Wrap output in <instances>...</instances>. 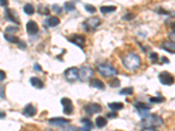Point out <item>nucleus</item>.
<instances>
[{"instance_id": "obj_29", "label": "nucleus", "mask_w": 175, "mask_h": 131, "mask_svg": "<svg viewBox=\"0 0 175 131\" xmlns=\"http://www.w3.org/2000/svg\"><path fill=\"white\" fill-rule=\"evenodd\" d=\"M164 101L165 98L162 96H156V97H150L149 98V101L151 103H161Z\"/></svg>"}, {"instance_id": "obj_26", "label": "nucleus", "mask_w": 175, "mask_h": 131, "mask_svg": "<svg viewBox=\"0 0 175 131\" xmlns=\"http://www.w3.org/2000/svg\"><path fill=\"white\" fill-rule=\"evenodd\" d=\"M132 93H133L132 87H124L119 91V94H121V95H130Z\"/></svg>"}, {"instance_id": "obj_46", "label": "nucleus", "mask_w": 175, "mask_h": 131, "mask_svg": "<svg viewBox=\"0 0 175 131\" xmlns=\"http://www.w3.org/2000/svg\"><path fill=\"white\" fill-rule=\"evenodd\" d=\"M79 131H90V129H88V128H86V127H83V128H81Z\"/></svg>"}, {"instance_id": "obj_43", "label": "nucleus", "mask_w": 175, "mask_h": 131, "mask_svg": "<svg viewBox=\"0 0 175 131\" xmlns=\"http://www.w3.org/2000/svg\"><path fill=\"white\" fill-rule=\"evenodd\" d=\"M0 73H1V78H0V81H4V79L6 78V74H5V72L1 71V72H0Z\"/></svg>"}, {"instance_id": "obj_41", "label": "nucleus", "mask_w": 175, "mask_h": 131, "mask_svg": "<svg viewBox=\"0 0 175 131\" xmlns=\"http://www.w3.org/2000/svg\"><path fill=\"white\" fill-rule=\"evenodd\" d=\"M8 6V0H1V6L6 7Z\"/></svg>"}, {"instance_id": "obj_39", "label": "nucleus", "mask_w": 175, "mask_h": 131, "mask_svg": "<svg viewBox=\"0 0 175 131\" xmlns=\"http://www.w3.org/2000/svg\"><path fill=\"white\" fill-rule=\"evenodd\" d=\"M141 131H158L156 129V128H144Z\"/></svg>"}, {"instance_id": "obj_9", "label": "nucleus", "mask_w": 175, "mask_h": 131, "mask_svg": "<svg viewBox=\"0 0 175 131\" xmlns=\"http://www.w3.org/2000/svg\"><path fill=\"white\" fill-rule=\"evenodd\" d=\"M83 110L88 115H94L102 111V106L98 103H88L83 106Z\"/></svg>"}, {"instance_id": "obj_6", "label": "nucleus", "mask_w": 175, "mask_h": 131, "mask_svg": "<svg viewBox=\"0 0 175 131\" xmlns=\"http://www.w3.org/2000/svg\"><path fill=\"white\" fill-rule=\"evenodd\" d=\"M93 76H94V70L89 66H84L80 69L79 79L81 81H88L91 80Z\"/></svg>"}, {"instance_id": "obj_25", "label": "nucleus", "mask_w": 175, "mask_h": 131, "mask_svg": "<svg viewBox=\"0 0 175 131\" xmlns=\"http://www.w3.org/2000/svg\"><path fill=\"white\" fill-rule=\"evenodd\" d=\"M81 122L84 125V127L88 128V129H91L94 127L93 123H92V121H91L89 119H88L87 117H83V118H82Z\"/></svg>"}, {"instance_id": "obj_21", "label": "nucleus", "mask_w": 175, "mask_h": 131, "mask_svg": "<svg viewBox=\"0 0 175 131\" xmlns=\"http://www.w3.org/2000/svg\"><path fill=\"white\" fill-rule=\"evenodd\" d=\"M117 10V6H104L100 7V11L102 14H107V13H111Z\"/></svg>"}, {"instance_id": "obj_11", "label": "nucleus", "mask_w": 175, "mask_h": 131, "mask_svg": "<svg viewBox=\"0 0 175 131\" xmlns=\"http://www.w3.org/2000/svg\"><path fill=\"white\" fill-rule=\"evenodd\" d=\"M135 109H137L138 115H140L141 117H144V116L148 115V111L151 109V106L149 104L137 101L135 103Z\"/></svg>"}, {"instance_id": "obj_38", "label": "nucleus", "mask_w": 175, "mask_h": 131, "mask_svg": "<svg viewBox=\"0 0 175 131\" xmlns=\"http://www.w3.org/2000/svg\"><path fill=\"white\" fill-rule=\"evenodd\" d=\"M34 70H36V71H42V69H41V66H40L39 64H34Z\"/></svg>"}, {"instance_id": "obj_44", "label": "nucleus", "mask_w": 175, "mask_h": 131, "mask_svg": "<svg viewBox=\"0 0 175 131\" xmlns=\"http://www.w3.org/2000/svg\"><path fill=\"white\" fill-rule=\"evenodd\" d=\"M171 29H172L173 33H175V22H173V23L171 24Z\"/></svg>"}, {"instance_id": "obj_28", "label": "nucleus", "mask_w": 175, "mask_h": 131, "mask_svg": "<svg viewBox=\"0 0 175 131\" xmlns=\"http://www.w3.org/2000/svg\"><path fill=\"white\" fill-rule=\"evenodd\" d=\"M63 7H64V9L67 11H72L75 10V6L72 2H66V3H64Z\"/></svg>"}, {"instance_id": "obj_1", "label": "nucleus", "mask_w": 175, "mask_h": 131, "mask_svg": "<svg viewBox=\"0 0 175 131\" xmlns=\"http://www.w3.org/2000/svg\"><path fill=\"white\" fill-rule=\"evenodd\" d=\"M122 63L127 70L135 71L141 65V59L135 53H128L123 56Z\"/></svg>"}, {"instance_id": "obj_8", "label": "nucleus", "mask_w": 175, "mask_h": 131, "mask_svg": "<svg viewBox=\"0 0 175 131\" xmlns=\"http://www.w3.org/2000/svg\"><path fill=\"white\" fill-rule=\"evenodd\" d=\"M68 41L82 49L85 46L86 38H85L84 36L82 35V34H73V35H71V36L68 38Z\"/></svg>"}, {"instance_id": "obj_36", "label": "nucleus", "mask_w": 175, "mask_h": 131, "mask_svg": "<svg viewBox=\"0 0 175 131\" xmlns=\"http://www.w3.org/2000/svg\"><path fill=\"white\" fill-rule=\"evenodd\" d=\"M52 9L55 11V12H57V13H61V12H62V8L58 6V5H56V4L52 6Z\"/></svg>"}, {"instance_id": "obj_42", "label": "nucleus", "mask_w": 175, "mask_h": 131, "mask_svg": "<svg viewBox=\"0 0 175 131\" xmlns=\"http://www.w3.org/2000/svg\"><path fill=\"white\" fill-rule=\"evenodd\" d=\"M161 61H162V63H165V64H168V63H169V60H167L166 57H162V58H161Z\"/></svg>"}, {"instance_id": "obj_45", "label": "nucleus", "mask_w": 175, "mask_h": 131, "mask_svg": "<svg viewBox=\"0 0 175 131\" xmlns=\"http://www.w3.org/2000/svg\"><path fill=\"white\" fill-rule=\"evenodd\" d=\"M1 99H5V93L3 90V86H1Z\"/></svg>"}, {"instance_id": "obj_27", "label": "nucleus", "mask_w": 175, "mask_h": 131, "mask_svg": "<svg viewBox=\"0 0 175 131\" xmlns=\"http://www.w3.org/2000/svg\"><path fill=\"white\" fill-rule=\"evenodd\" d=\"M38 12L40 13V15H48V14L50 13L48 8L46 7V6H42V5L38 6Z\"/></svg>"}, {"instance_id": "obj_48", "label": "nucleus", "mask_w": 175, "mask_h": 131, "mask_svg": "<svg viewBox=\"0 0 175 131\" xmlns=\"http://www.w3.org/2000/svg\"><path fill=\"white\" fill-rule=\"evenodd\" d=\"M46 131H53V130H51V129H46Z\"/></svg>"}, {"instance_id": "obj_12", "label": "nucleus", "mask_w": 175, "mask_h": 131, "mask_svg": "<svg viewBox=\"0 0 175 131\" xmlns=\"http://www.w3.org/2000/svg\"><path fill=\"white\" fill-rule=\"evenodd\" d=\"M26 33H28L29 35H35L39 32V26L34 20H29L26 26Z\"/></svg>"}, {"instance_id": "obj_13", "label": "nucleus", "mask_w": 175, "mask_h": 131, "mask_svg": "<svg viewBox=\"0 0 175 131\" xmlns=\"http://www.w3.org/2000/svg\"><path fill=\"white\" fill-rule=\"evenodd\" d=\"M69 120H67L65 118L62 117H54V118H51L48 120L49 124L54 126H58V127H65L69 123Z\"/></svg>"}, {"instance_id": "obj_32", "label": "nucleus", "mask_w": 175, "mask_h": 131, "mask_svg": "<svg viewBox=\"0 0 175 131\" xmlns=\"http://www.w3.org/2000/svg\"><path fill=\"white\" fill-rule=\"evenodd\" d=\"M84 7L85 9H86V11H88V12H89V13H94L96 11V7L93 6L92 5H85Z\"/></svg>"}, {"instance_id": "obj_34", "label": "nucleus", "mask_w": 175, "mask_h": 131, "mask_svg": "<svg viewBox=\"0 0 175 131\" xmlns=\"http://www.w3.org/2000/svg\"><path fill=\"white\" fill-rule=\"evenodd\" d=\"M150 59L153 62H155V61H158V55L157 53H155V52H152L151 54H150Z\"/></svg>"}, {"instance_id": "obj_17", "label": "nucleus", "mask_w": 175, "mask_h": 131, "mask_svg": "<svg viewBox=\"0 0 175 131\" xmlns=\"http://www.w3.org/2000/svg\"><path fill=\"white\" fill-rule=\"evenodd\" d=\"M60 18H57V17H50V18H47L45 20L46 26H47L48 27H55L57 26L59 24H60Z\"/></svg>"}, {"instance_id": "obj_40", "label": "nucleus", "mask_w": 175, "mask_h": 131, "mask_svg": "<svg viewBox=\"0 0 175 131\" xmlns=\"http://www.w3.org/2000/svg\"><path fill=\"white\" fill-rule=\"evenodd\" d=\"M169 38L171 39V41H173V43H175V33H172L169 34Z\"/></svg>"}, {"instance_id": "obj_37", "label": "nucleus", "mask_w": 175, "mask_h": 131, "mask_svg": "<svg viewBox=\"0 0 175 131\" xmlns=\"http://www.w3.org/2000/svg\"><path fill=\"white\" fill-rule=\"evenodd\" d=\"M158 13H159V14H163V15H171V14H173V12H171V11H167L166 10L161 9V8L158 10Z\"/></svg>"}, {"instance_id": "obj_3", "label": "nucleus", "mask_w": 175, "mask_h": 131, "mask_svg": "<svg viewBox=\"0 0 175 131\" xmlns=\"http://www.w3.org/2000/svg\"><path fill=\"white\" fill-rule=\"evenodd\" d=\"M97 71L102 76L106 77V78L113 77L117 74V69L111 64H109L108 62L101 63L97 66Z\"/></svg>"}, {"instance_id": "obj_5", "label": "nucleus", "mask_w": 175, "mask_h": 131, "mask_svg": "<svg viewBox=\"0 0 175 131\" xmlns=\"http://www.w3.org/2000/svg\"><path fill=\"white\" fill-rule=\"evenodd\" d=\"M80 70L77 67H69L64 72V76L69 82H74L79 79Z\"/></svg>"}, {"instance_id": "obj_20", "label": "nucleus", "mask_w": 175, "mask_h": 131, "mask_svg": "<svg viewBox=\"0 0 175 131\" xmlns=\"http://www.w3.org/2000/svg\"><path fill=\"white\" fill-rule=\"evenodd\" d=\"M4 38L6 40H7L8 42L12 44H17V46L19 45V43L21 42V40H19V38L11 35V34H8V33H5L4 34Z\"/></svg>"}, {"instance_id": "obj_15", "label": "nucleus", "mask_w": 175, "mask_h": 131, "mask_svg": "<svg viewBox=\"0 0 175 131\" xmlns=\"http://www.w3.org/2000/svg\"><path fill=\"white\" fill-rule=\"evenodd\" d=\"M5 15H6V18L9 21L13 22L15 24H18V15L16 14V12L13 11L12 9H7L6 8L5 10Z\"/></svg>"}, {"instance_id": "obj_16", "label": "nucleus", "mask_w": 175, "mask_h": 131, "mask_svg": "<svg viewBox=\"0 0 175 131\" xmlns=\"http://www.w3.org/2000/svg\"><path fill=\"white\" fill-rule=\"evenodd\" d=\"M160 47L170 54H175V43L173 41H165L160 45Z\"/></svg>"}, {"instance_id": "obj_31", "label": "nucleus", "mask_w": 175, "mask_h": 131, "mask_svg": "<svg viewBox=\"0 0 175 131\" xmlns=\"http://www.w3.org/2000/svg\"><path fill=\"white\" fill-rule=\"evenodd\" d=\"M109 86L111 87H120V81H119L118 79H117V78H114L112 79L110 81H109Z\"/></svg>"}, {"instance_id": "obj_33", "label": "nucleus", "mask_w": 175, "mask_h": 131, "mask_svg": "<svg viewBox=\"0 0 175 131\" xmlns=\"http://www.w3.org/2000/svg\"><path fill=\"white\" fill-rule=\"evenodd\" d=\"M134 18H135V14H133L131 12H128V13H126L124 15L123 18H124V20H132Z\"/></svg>"}, {"instance_id": "obj_35", "label": "nucleus", "mask_w": 175, "mask_h": 131, "mask_svg": "<svg viewBox=\"0 0 175 131\" xmlns=\"http://www.w3.org/2000/svg\"><path fill=\"white\" fill-rule=\"evenodd\" d=\"M106 116H107V118H109V119H113V118H117V115L116 111H113V112H111V113H107V114H106Z\"/></svg>"}, {"instance_id": "obj_7", "label": "nucleus", "mask_w": 175, "mask_h": 131, "mask_svg": "<svg viewBox=\"0 0 175 131\" xmlns=\"http://www.w3.org/2000/svg\"><path fill=\"white\" fill-rule=\"evenodd\" d=\"M158 80L165 86H172L174 83V77L166 71L161 72L158 74Z\"/></svg>"}, {"instance_id": "obj_2", "label": "nucleus", "mask_w": 175, "mask_h": 131, "mask_svg": "<svg viewBox=\"0 0 175 131\" xmlns=\"http://www.w3.org/2000/svg\"><path fill=\"white\" fill-rule=\"evenodd\" d=\"M162 124L163 119L155 114H148L142 117L141 126L143 128H158Z\"/></svg>"}, {"instance_id": "obj_24", "label": "nucleus", "mask_w": 175, "mask_h": 131, "mask_svg": "<svg viewBox=\"0 0 175 131\" xmlns=\"http://www.w3.org/2000/svg\"><path fill=\"white\" fill-rule=\"evenodd\" d=\"M23 11L26 15H33L34 13V8L31 4H26L23 7Z\"/></svg>"}, {"instance_id": "obj_23", "label": "nucleus", "mask_w": 175, "mask_h": 131, "mask_svg": "<svg viewBox=\"0 0 175 131\" xmlns=\"http://www.w3.org/2000/svg\"><path fill=\"white\" fill-rule=\"evenodd\" d=\"M108 107L112 111H118L124 109V104L122 102H110V103H108Z\"/></svg>"}, {"instance_id": "obj_30", "label": "nucleus", "mask_w": 175, "mask_h": 131, "mask_svg": "<svg viewBox=\"0 0 175 131\" xmlns=\"http://www.w3.org/2000/svg\"><path fill=\"white\" fill-rule=\"evenodd\" d=\"M18 30V28L17 26H9L6 28V33H8V34H12L13 33L17 32Z\"/></svg>"}, {"instance_id": "obj_14", "label": "nucleus", "mask_w": 175, "mask_h": 131, "mask_svg": "<svg viewBox=\"0 0 175 131\" xmlns=\"http://www.w3.org/2000/svg\"><path fill=\"white\" fill-rule=\"evenodd\" d=\"M23 115L25 116H27V117H33L34 115H36L37 113V109H35L33 104H27L24 109H23Z\"/></svg>"}, {"instance_id": "obj_22", "label": "nucleus", "mask_w": 175, "mask_h": 131, "mask_svg": "<svg viewBox=\"0 0 175 131\" xmlns=\"http://www.w3.org/2000/svg\"><path fill=\"white\" fill-rule=\"evenodd\" d=\"M107 120L102 117V116H97L96 118V121H95V123H96V126L99 129H102L103 127L107 125Z\"/></svg>"}, {"instance_id": "obj_4", "label": "nucleus", "mask_w": 175, "mask_h": 131, "mask_svg": "<svg viewBox=\"0 0 175 131\" xmlns=\"http://www.w3.org/2000/svg\"><path fill=\"white\" fill-rule=\"evenodd\" d=\"M101 25V20L100 18H96V17H92L89 18H87L83 23H82V26L86 32H94L96 31V28L98 27Z\"/></svg>"}, {"instance_id": "obj_18", "label": "nucleus", "mask_w": 175, "mask_h": 131, "mask_svg": "<svg viewBox=\"0 0 175 131\" xmlns=\"http://www.w3.org/2000/svg\"><path fill=\"white\" fill-rule=\"evenodd\" d=\"M30 83L33 87L38 88V89H41L44 87V83L41 81V80L39 79L38 77H32L30 79Z\"/></svg>"}, {"instance_id": "obj_47", "label": "nucleus", "mask_w": 175, "mask_h": 131, "mask_svg": "<svg viewBox=\"0 0 175 131\" xmlns=\"http://www.w3.org/2000/svg\"><path fill=\"white\" fill-rule=\"evenodd\" d=\"M1 119H3V116H4V117H5V114H4V113H3V112H2V113H1Z\"/></svg>"}, {"instance_id": "obj_19", "label": "nucleus", "mask_w": 175, "mask_h": 131, "mask_svg": "<svg viewBox=\"0 0 175 131\" xmlns=\"http://www.w3.org/2000/svg\"><path fill=\"white\" fill-rule=\"evenodd\" d=\"M90 86L95 87V88H97V89H100V90H104L105 89L104 83L102 81L98 80V79H93L92 81L90 82Z\"/></svg>"}, {"instance_id": "obj_10", "label": "nucleus", "mask_w": 175, "mask_h": 131, "mask_svg": "<svg viewBox=\"0 0 175 131\" xmlns=\"http://www.w3.org/2000/svg\"><path fill=\"white\" fill-rule=\"evenodd\" d=\"M61 104L63 107V113L65 115H71L74 111V105L69 98L64 97L61 100Z\"/></svg>"}]
</instances>
